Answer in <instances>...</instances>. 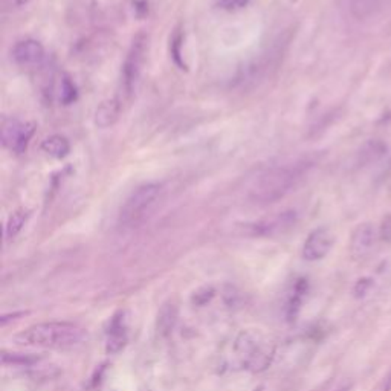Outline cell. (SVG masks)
Here are the masks:
<instances>
[{
    "instance_id": "e0dca14e",
    "label": "cell",
    "mask_w": 391,
    "mask_h": 391,
    "mask_svg": "<svg viewBox=\"0 0 391 391\" xmlns=\"http://www.w3.org/2000/svg\"><path fill=\"white\" fill-rule=\"evenodd\" d=\"M247 3H250V0H216V5L219 6L220 10L229 12L243 10L245 6H247Z\"/></svg>"
},
{
    "instance_id": "9c48e42d",
    "label": "cell",
    "mask_w": 391,
    "mask_h": 391,
    "mask_svg": "<svg viewBox=\"0 0 391 391\" xmlns=\"http://www.w3.org/2000/svg\"><path fill=\"white\" fill-rule=\"evenodd\" d=\"M297 222L295 211H283L275 216L265 217V219L254 222L251 225V232L254 236H275L283 234L284 231L292 228Z\"/></svg>"
},
{
    "instance_id": "277c9868",
    "label": "cell",
    "mask_w": 391,
    "mask_h": 391,
    "mask_svg": "<svg viewBox=\"0 0 391 391\" xmlns=\"http://www.w3.org/2000/svg\"><path fill=\"white\" fill-rule=\"evenodd\" d=\"M161 191L162 186L155 182L144 184L133 190L119 211V225L124 228H137L148 217L159 199Z\"/></svg>"
},
{
    "instance_id": "6da1fadb",
    "label": "cell",
    "mask_w": 391,
    "mask_h": 391,
    "mask_svg": "<svg viewBox=\"0 0 391 391\" xmlns=\"http://www.w3.org/2000/svg\"><path fill=\"white\" fill-rule=\"evenodd\" d=\"M311 167L312 162L298 161L268 168L252 180L247 188V198L257 205L275 204L302 182Z\"/></svg>"
},
{
    "instance_id": "5bb4252c",
    "label": "cell",
    "mask_w": 391,
    "mask_h": 391,
    "mask_svg": "<svg viewBox=\"0 0 391 391\" xmlns=\"http://www.w3.org/2000/svg\"><path fill=\"white\" fill-rule=\"evenodd\" d=\"M353 17L367 19L379 8L382 0H347Z\"/></svg>"
},
{
    "instance_id": "7a4b0ae2",
    "label": "cell",
    "mask_w": 391,
    "mask_h": 391,
    "mask_svg": "<svg viewBox=\"0 0 391 391\" xmlns=\"http://www.w3.org/2000/svg\"><path fill=\"white\" fill-rule=\"evenodd\" d=\"M87 340V330L71 321L39 322L14 336L19 345L49 350H72L81 347Z\"/></svg>"
},
{
    "instance_id": "8992f818",
    "label": "cell",
    "mask_w": 391,
    "mask_h": 391,
    "mask_svg": "<svg viewBox=\"0 0 391 391\" xmlns=\"http://www.w3.org/2000/svg\"><path fill=\"white\" fill-rule=\"evenodd\" d=\"M35 124L21 123L19 119H6L2 124V144L14 153H25L29 141L34 137Z\"/></svg>"
},
{
    "instance_id": "3957f363",
    "label": "cell",
    "mask_w": 391,
    "mask_h": 391,
    "mask_svg": "<svg viewBox=\"0 0 391 391\" xmlns=\"http://www.w3.org/2000/svg\"><path fill=\"white\" fill-rule=\"evenodd\" d=\"M275 356V344L260 330H243L232 342V365L240 370L260 373L272 364Z\"/></svg>"
},
{
    "instance_id": "ba28073f",
    "label": "cell",
    "mask_w": 391,
    "mask_h": 391,
    "mask_svg": "<svg viewBox=\"0 0 391 391\" xmlns=\"http://www.w3.org/2000/svg\"><path fill=\"white\" fill-rule=\"evenodd\" d=\"M378 242V231L373 223H360L355 228L350 238V254L353 259H367Z\"/></svg>"
},
{
    "instance_id": "4fadbf2b",
    "label": "cell",
    "mask_w": 391,
    "mask_h": 391,
    "mask_svg": "<svg viewBox=\"0 0 391 391\" xmlns=\"http://www.w3.org/2000/svg\"><path fill=\"white\" fill-rule=\"evenodd\" d=\"M42 150L46 155L55 157V159H63L71 152V144L62 134H52L42 142Z\"/></svg>"
},
{
    "instance_id": "5b68a950",
    "label": "cell",
    "mask_w": 391,
    "mask_h": 391,
    "mask_svg": "<svg viewBox=\"0 0 391 391\" xmlns=\"http://www.w3.org/2000/svg\"><path fill=\"white\" fill-rule=\"evenodd\" d=\"M146 54H147V37L144 34H138L134 37V40L129 52H127V57L123 64V87L127 95L133 94V89L137 86L142 71V66H144Z\"/></svg>"
},
{
    "instance_id": "2e32d148",
    "label": "cell",
    "mask_w": 391,
    "mask_h": 391,
    "mask_svg": "<svg viewBox=\"0 0 391 391\" xmlns=\"http://www.w3.org/2000/svg\"><path fill=\"white\" fill-rule=\"evenodd\" d=\"M77 98V92H75V86L72 85V81L64 77L62 80V92H60V100L64 104H71Z\"/></svg>"
},
{
    "instance_id": "7c38bea8",
    "label": "cell",
    "mask_w": 391,
    "mask_h": 391,
    "mask_svg": "<svg viewBox=\"0 0 391 391\" xmlns=\"http://www.w3.org/2000/svg\"><path fill=\"white\" fill-rule=\"evenodd\" d=\"M119 114H121V104L118 100L103 101L95 110V125L100 129H109L118 121Z\"/></svg>"
},
{
    "instance_id": "52a82bcc",
    "label": "cell",
    "mask_w": 391,
    "mask_h": 391,
    "mask_svg": "<svg viewBox=\"0 0 391 391\" xmlns=\"http://www.w3.org/2000/svg\"><path fill=\"white\" fill-rule=\"evenodd\" d=\"M335 236L333 232L326 227H320L313 229L309 236H307L306 242L303 245V259L307 261H320L333 247Z\"/></svg>"
},
{
    "instance_id": "8fae6325",
    "label": "cell",
    "mask_w": 391,
    "mask_h": 391,
    "mask_svg": "<svg viewBox=\"0 0 391 391\" xmlns=\"http://www.w3.org/2000/svg\"><path fill=\"white\" fill-rule=\"evenodd\" d=\"M129 340L127 335V326L123 313L116 315L110 322L109 332H107V342H106V350L107 353H116L121 350Z\"/></svg>"
},
{
    "instance_id": "30bf717a",
    "label": "cell",
    "mask_w": 391,
    "mask_h": 391,
    "mask_svg": "<svg viewBox=\"0 0 391 391\" xmlns=\"http://www.w3.org/2000/svg\"><path fill=\"white\" fill-rule=\"evenodd\" d=\"M12 60L20 66H35L44 58V48L40 42L34 39L20 40L11 51Z\"/></svg>"
},
{
    "instance_id": "9a60e30c",
    "label": "cell",
    "mask_w": 391,
    "mask_h": 391,
    "mask_svg": "<svg viewBox=\"0 0 391 391\" xmlns=\"http://www.w3.org/2000/svg\"><path fill=\"white\" fill-rule=\"evenodd\" d=\"M29 217V211L25 208L17 209V211H14L8 222H6V227H5V237L6 238H14L16 237L19 232L21 231V228L25 227V223Z\"/></svg>"
}]
</instances>
